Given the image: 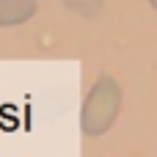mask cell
I'll return each instance as SVG.
<instances>
[{"instance_id":"6da1fadb","label":"cell","mask_w":157,"mask_h":157,"mask_svg":"<svg viewBox=\"0 0 157 157\" xmlns=\"http://www.w3.org/2000/svg\"><path fill=\"white\" fill-rule=\"evenodd\" d=\"M121 86L113 75L102 72L94 86L88 88L86 99H83V108H80V130L91 138H99L105 135L116 119H119V110H121Z\"/></svg>"},{"instance_id":"7a4b0ae2","label":"cell","mask_w":157,"mask_h":157,"mask_svg":"<svg viewBox=\"0 0 157 157\" xmlns=\"http://www.w3.org/2000/svg\"><path fill=\"white\" fill-rule=\"evenodd\" d=\"M39 0H0V28H17L33 19Z\"/></svg>"},{"instance_id":"3957f363","label":"cell","mask_w":157,"mask_h":157,"mask_svg":"<svg viewBox=\"0 0 157 157\" xmlns=\"http://www.w3.org/2000/svg\"><path fill=\"white\" fill-rule=\"evenodd\" d=\"M66 8H72L75 14L86 17V19H97L102 11V0H61Z\"/></svg>"},{"instance_id":"277c9868","label":"cell","mask_w":157,"mask_h":157,"mask_svg":"<svg viewBox=\"0 0 157 157\" xmlns=\"http://www.w3.org/2000/svg\"><path fill=\"white\" fill-rule=\"evenodd\" d=\"M149 6H152V8H155V11H157V0H149Z\"/></svg>"}]
</instances>
